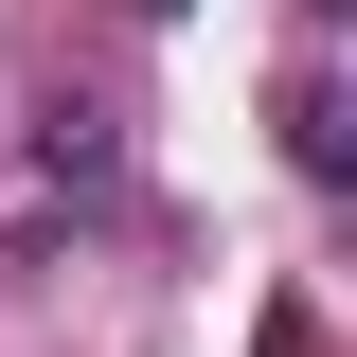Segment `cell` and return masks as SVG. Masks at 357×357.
<instances>
[{
  "label": "cell",
  "mask_w": 357,
  "mask_h": 357,
  "mask_svg": "<svg viewBox=\"0 0 357 357\" xmlns=\"http://www.w3.org/2000/svg\"><path fill=\"white\" fill-rule=\"evenodd\" d=\"M286 161H304V178L357 161V143H340V72H286Z\"/></svg>",
  "instance_id": "1"
}]
</instances>
